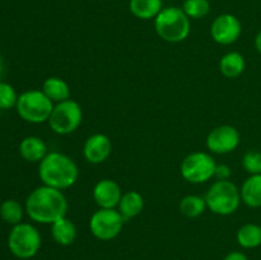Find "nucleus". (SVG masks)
Here are the masks:
<instances>
[{
	"label": "nucleus",
	"instance_id": "nucleus-1",
	"mask_svg": "<svg viewBox=\"0 0 261 260\" xmlns=\"http://www.w3.org/2000/svg\"><path fill=\"white\" fill-rule=\"evenodd\" d=\"M68 199L63 190L38 186L31 191L25 200V213L32 219L41 224H53L58 219L66 217L68 213Z\"/></svg>",
	"mask_w": 261,
	"mask_h": 260
},
{
	"label": "nucleus",
	"instance_id": "nucleus-2",
	"mask_svg": "<svg viewBox=\"0 0 261 260\" xmlns=\"http://www.w3.org/2000/svg\"><path fill=\"white\" fill-rule=\"evenodd\" d=\"M38 176L42 185L65 190L71 188L79 177L75 161L61 152H48L38 165Z\"/></svg>",
	"mask_w": 261,
	"mask_h": 260
},
{
	"label": "nucleus",
	"instance_id": "nucleus-3",
	"mask_svg": "<svg viewBox=\"0 0 261 260\" xmlns=\"http://www.w3.org/2000/svg\"><path fill=\"white\" fill-rule=\"evenodd\" d=\"M190 18L185 14L182 8H163L154 18L155 32L166 42H182L190 35Z\"/></svg>",
	"mask_w": 261,
	"mask_h": 260
},
{
	"label": "nucleus",
	"instance_id": "nucleus-4",
	"mask_svg": "<svg viewBox=\"0 0 261 260\" xmlns=\"http://www.w3.org/2000/svg\"><path fill=\"white\" fill-rule=\"evenodd\" d=\"M206 206L218 216H229L239 209L241 204L240 189L229 180H217L205 194Z\"/></svg>",
	"mask_w": 261,
	"mask_h": 260
},
{
	"label": "nucleus",
	"instance_id": "nucleus-5",
	"mask_svg": "<svg viewBox=\"0 0 261 260\" xmlns=\"http://www.w3.org/2000/svg\"><path fill=\"white\" fill-rule=\"evenodd\" d=\"M15 109L24 121L31 124H42L50 119L54 102L42 91L31 89L18 96Z\"/></svg>",
	"mask_w": 261,
	"mask_h": 260
},
{
	"label": "nucleus",
	"instance_id": "nucleus-6",
	"mask_svg": "<svg viewBox=\"0 0 261 260\" xmlns=\"http://www.w3.org/2000/svg\"><path fill=\"white\" fill-rule=\"evenodd\" d=\"M8 247L18 259H31L41 247V235L33 224L18 223L8 236Z\"/></svg>",
	"mask_w": 261,
	"mask_h": 260
},
{
	"label": "nucleus",
	"instance_id": "nucleus-7",
	"mask_svg": "<svg viewBox=\"0 0 261 260\" xmlns=\"http://www.w3.org/2000/svg\"><path fill=\"white\" fill-rule=\"evenodd\" d=\"M83 120V110L74 99L59 102L54 105V110L48 119V126L59 135H68L75 132Z\"/></svg>",
	"mask_w": 261,
	"mask_h": 260
},
{
	"label": "nucleus",
	"instance_id": "nucleus-8",
	"mask_svg": "<svg viewBox=\"0 0 261 260\" xmlns=\"http://www.w3.org/2000/svg\"><path fill=\"white\" fill-rule=\"evenodd\" d=\"M217 163L206 152H193L181 162V176L190 184H204L214 177Z\"/></svg>",
	"mask_w": 261,
	"mask_h": 260
},
{
	"label": "nucleus",
	"instance_id": "nucleus-9",
	"mask_svg": "<svg viewBox=\"0 0 261 260\" xmlns=\"http://www.w3.org/2000/svg\"><path fill=\"white\" fill-rule=\"evenodd\" d=\"M124 223L125 219L116 208H99L89 218V229L97 240L110 241L121 233Z\"/></svg>",
	"mask_w": 261,
	"mask_h": 260
},
{
	"label": "nucleus",
	"instance_id": "nucleus-10",
	"mask_svg": "<svg viewBox=\"0 0 261 260\" xmlns=\"http://www.w3.org/2000/svg\"><path fill=\"white\" fill-rule=\"evenodd\" d=\"M205 144L214 154H227L239 147L240 133L232 125H219L208 133Z\"/></svg>",
	"mask_w": 261,
	"mask_h": 260
},
{
	"label": "nucleus",
	"instance_id": "nucleus-11",
	"mask_svg": "<svg viewBox=\"0 0 261 260\" xmlns=\"http://www.w3.org/2000/svg\"><path fill=\"white\" fill-rule=\"evenodd\" d=\"M242 24L239 18L229 13L218 15L211 25V36L217 43L223 46L232 45L240 38Z\"/></svg>",
	"mask_w": 261,
	"mask_h": 260
},
{
	"label": "nucleus",
	"instance_id": "nucleus-12",
	"mask_svg": "<svg viewBox=\"0 0 261 260\" xmlns=\"http://www.w3.org/2000/svg\"><path fill=\"white\" fill-rule=\"evenodd\" d=\"M112 143L107 135L96 133L88 137L83 145V155L87 162L99 165L111 155Z\"/></svg>",
	"mask_w": 261,
	"mask_h": 260
},
{
	"label": "nucleus",
	"instance_id": "nucleus-13",
	"mask_svg": "<svg viewBox=\"0 0 261 260\" xmlns=\"http://www.w3.org/2000/svg\"><path fill=\"white\" fill-rule=\"evenodd\" d=\"M92 196H93V200L96 201L99 208H117L122 196L121 186L111 178H103L94 185Z\"/></svg>",
	"mask_w": 261,
	"mask_h": 260
},
{
	"label": "nucleus",
	"instance_id": "nucleus-14",
	"mask_svg": "<svg viewBox=\"0 0 261 260\" xmlns=\"http://www.w3.org/2000/svg\"><path fill=\"white\" fill-rule=\"evenodd\" d=\"M47 153V145L40 137H25L19 144V154L27 162H41Z\"/></svg>",
	"mask_w": 261,
	"mask_h": 260
},
{
	"label": "nucleus",
	"instance_id": "nucleus-15",
	"mask_svg": "<svg viewBox=\"0 0 261 260\" xmlns=\"http://www.w3.org/2000/svg\"><path fill=\"white\" fill-rule=\"evenodd\" d=\"M241 200L250 208L261 206V173H252L240 189Z\"/></svg>",
	"mask_w": 261,
	"mask_h": 260
},
{
	"label": "nucleus",
	"instance_id": "nucleus-16",
	"mask_svg": "<svg viewBox=\"0 0 261 260\" xmlns=\"http://www.w3.org/2000/svg\"><path fill=\"white\" fill-rule=\"evenodd\" d=\"M143 209H144V198L142 194L135 190L126 191L122 194L121 200L117 205V211L120 212L125 221L139 216Z\"/></svg>",
	"mask_w": 261,
	"mask_h": 260
},
{
	"label": "nucleus",
	"instance_id": "nucleus-17",
	"mask_svg": "<svg viewBox=\"0 0 261 260\" xmlns=\"http://www.w3.org/2000/svg\"><path fill=\"white\" fill-rule=\"evenodd\" d=\"M51 236L58 245L69 246L74 244L76 239L75 224L68 217H63L51 224Z\"/></svg>",
	"mask_w": 261,
	"mask_h": 260
},
{
	"label": "nucleus",
	"instance_id": "nucleus-18",
	"mask_svg": "<svg viewBox=\"0 0 261 260\" xmlns=\"http://www.w3.org/2000/svg\"><path fill=\"white\" fill-rule=\"evenodd\" d=\"M246 68V61L242 54L237 51L224 54L219 60V71L228 79H234L241 75Z\"/></svg>",
	"mask_w": 261,
	"mask_h": 260
},
{
	"label": "nucleus",
	"instance_id": "nucleus-19",
	"mask_svg": "<svg viewBox=\"0 0 261 260\" xmlns=\"http://www.w3.org/2000/svg\"><path fill=\"white\" fill-rule=\"evenodd\" d=\"M129 9L139 19H154L163 9V0H130Z\"/></svg>",
	"mask_w": 261,
	"mask_h": 260
},
{
	"label": "nucleus",
	"instance_id": "nucleus-20",
	"mask_svg": "<svg viewBox=\"0 0 261 260\" xmlns=\"http://www.w3.org/2000/svg\"><path fill=\"white\" fill-rule=\"evenodd\" d=\"M42 92L54 103H59L70 98V87L63 78L59 76H50L46 79L42 84Z\"/></svg>",
	"mask_w": 261,
	"mask_h": 260
},
{
	"label": "nucleus",
	"instance_id": "nucleus-21",
	"mask_svg": "<svg viewBox=\"0 0 261 260\" xmlns=\"http://www.w3.org/2000/svg\"><path fill=\"white\" fill-rule=\"evenodd\" d=\"M236 239L240 246L244 249H255L261 246V224H244L237 231Z\"/></svg>",
	"mask_w": 261,
	"mask_h": 260
},
{
	"label": "nucleus",
	"instance_id": "nucleus-22",
	"mask_svg": "<svg viewBox=\"0 0 261 260\" xmlns=\"http://www.w3.org/2000/svg\"><path fill=\"white\" fill-rule=\"evenodd\" d=\"M178 209L188 218H196V217H200L205 212V209H208V206H206L205 198L190 194L181 199Z\"/></svg>",
	"mask_w": 261,
	"mask_h": 260
},
{
	"label": "nucleus",
	"instance_id": "nucleus-23",
	"mask_svg": "<svg viewBox=\"0 0 261 260\" xmlns=\"http://www.w3.org/2000/svg\"><path fill=\"white\" fill-rule=\"evenodd\" d=\"M23 212L24 211H23L22 204L17 200H13V199L5 200L0 205V217H2V219L7 223L13 224V226L22 222Z\"/></svg>",
	"mask_w": 261,
	"mask_h": 260
},
{
	"label": "nucleus",
	"instance_id": "nucleus-24",
	"mask_svg": "<svg viewBox=\"0 0 261 260\" xmlns=\"http://www.w3.org/2000/svg\"><path fill=\"white\" fill-rule=\"evenodd\" d=\"M182 10L190 19H200L208 15L211 3L208 0H185Z\"/></svg>",
	"mask_w": 261,
	"mask_h": 260
},
{
	"label": "nucleus",
	"instance_id": "nucleus-25",
	"mask_svg": "<svg viewBox=\"0 0 261 260\" xmlns=\"http://www.w3.org/2000/svg\"><path fill=\"white\" fill-rule=\"evenodd\" d=\"M18 96L15 89L9 83L0 82V109L9 110L17 105Z\"/></svg>",
	"mask_w": 261,
	"mask_h": 260
},
{
	"label": "nucleus",
	"instance_id": "nucleus-26",
	"mask_svg": "<svg viewBox=\"0 0 261 260\" xmlns=\"http://www.w3.org/2000/svg\"><path fill=\"white\" fill-rule=\"evenodd\" d=\"M242 166L250 175L261 173V153L254 152V150L245 153L242 158Z\"/></svg>",
	"mask_w": 261,
	"mask_h": 260
},
{
	"label": "nucleus",
	"instance_id": "nucleus-27",
	"mask_svg": "<svg viewBox=\"0 0 261 260\" xmlns=\"http://www.w3.org/2000/svg\"><path fill=\"white\" fill-rule=\"evenodd\" d=\"M214 177L217 180H229V177H231V168L227 165H217Z\"/></svg>",
	"mask_w": 261,
	"mask_h": 260
},
{
	"label": "nucleus",
	"instance_id": "nucleus-28",
	"mask_svg": "<svg viewBox=\"0 0 261 260\" xmlns=\"http://www.w3.org/2000/svg\"><path fill=\"white\" fill-rule=\"evenodd\" d=\"M223 260H249V257L241 251H232L224 256Z\"/></svg>",
	"mask_w": 261,
	"mask_h": 260
},
{
	"label": "nucleus",
	"instance_id": "nucleus-29",
	"mask_svg": "<svg viewBox=\"0 0 261 260\" xmlns=\"http://www.w3.org/2000/svg\"><path fill=\"white\" fill-rule=\"evenodd\" d=\"M255 47H256L257 53L261 54V31L257 32L256 37H255Z\"/></svg>",
	"mask_w": 261,
	"mask_h": 260
},
{
	"label": "nucleus",
	"instance_id": "nucleus-30",
	"mask_svg": "<svg viewBox=\"0 0 261 260\" xmlns=\"http://www.w3.org/2000/svg\"><path fill=\"white\" fill-rule=\"evenodd\" d=\"M3 74H4V64H3V59L0 56V78L3 76Z\"/></svg>",
	"mask_w": 261,
	"mask_h": 260
}]
</instances>
